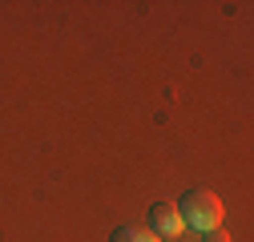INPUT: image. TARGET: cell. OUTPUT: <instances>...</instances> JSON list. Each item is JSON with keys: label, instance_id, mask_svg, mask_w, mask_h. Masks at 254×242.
Returning <instances> with one entry per match:
<instances>
[{"label": "cell", "instance_id": "cell-1", "mask_svg": "<svg viewBox=\"0 0 254 242\" xmlns=\"http://www.w3.org/2000/svg\"><path fill=\"white\" fill-rule=\"evenodd\" d=\"M174 206H178V214H182V226L198 230V234L218 230V222H222V202H218L214 190H186L182 202H174Z\"/></svg>", "mask_w": 254, "mask_h": 242}, {"label": "cell", "instance_id": "cell-2", "mask_svg": "<svg viewBox=\"0 0 254 242\" xmlns=\"http://www.w3.org/2000/svg\"><path fill=\"white\" fill-rule=\"evenodd\" d=\"M186 226H182V214L174 202H153L149 206V234L153 238H178Z\"/></svg>", "mask_w": 254, "mask_h": 242}, {"label": "cell", "instance_id": "cell-3", "mask_svg": "<svg viewBox=\"0 0 254 242\" xmlns=\"http://www.w3.org/2000/svg\"><path fill=\"white\" fill-rule=\"evenodd\" d=\"M109 242H162V238H153L149 230H137V226H121L109 234Z\"/></svg>", "mask_w": 254, "mask_h": 242}, {"label": "cell", "instance_id": "cell-4", "mask_svg": "<svg viewBox=\"0 0 254 242\" xmlns=\"http://www.w3.org/2000/svg\"><path fill=\"white\" fill-rule=\"evenodd\" d=\"M206 242H230L226 230H206Z\"/></svg>", "mask_w": 254, "mask_h": 242}]
</instances>
